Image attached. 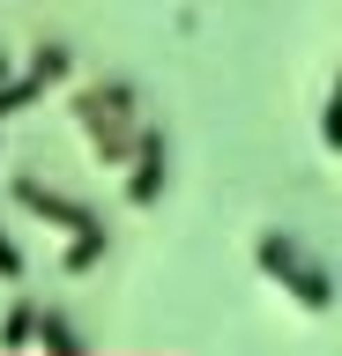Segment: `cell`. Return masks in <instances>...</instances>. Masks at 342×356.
<instances>
[{
    "label": "cell",
    "mask_w": 342,
    "mask_h": 356,
    "mask_svg": "<svg viewBox=\"0 0 342 356\" xmlns=\"http://www.w3.org/2000/svg\"><path fill=\"white\" fill-rule=\"evenodd\" d=\"M75 119L90 134V149L104 163H134V141H141V119H134V82H97V89H75Z\"/></svg>",
    "instance_id": "6da1fadb"
},
{
    "label": "cell",
    "mask_w": 342,
    "mask_h": 356,
    "mask_svg": "<svg viewBox=\"0 0 342 356\" xmlns=\"http://www.w3.org/2000/svg\"><path fill=\"white\" fill-rule=\"evenodd\" d=\"M253 260H261V275H268V282L290 289L305 312H327V305H335V275H327L320 260H305V245H297L290 230H268V238L253 245Z\"/></svg>",
    "instance_id": "7a4b0ae2"
},
{
    "label": "cell",
    "mask_w": 342,
    "mask_h": 356,
    "mask_svg": "<svg viewBox=\"0 0 342 356\" xmlns=\"http://www.w3.org/2000/svg\"><path fill=\"white\" fill-rule=\"evenodd\" d=\"M164 178H171V141H164L157 127H141V141H134V178H127V200H134V208H157V200H164Z\"/></svg>",
    "instance_id": "3957f363"
},
{
    "label": "cell",
    "mask_w": 342,
    "mask_h": 356,
    "mask_svg": "<svg viewBox=\"0 0 342 356\" xmlns=\"http://www.w3.org/2000/svg\"><path fill=\"white\" fill-rule=\"evenodd\" d=\"M8 200H15V208H30V216H45V222H60V230H90V222H97L82 200L52 193V186H38V178H15V186H8Z\"/></svg>",
    "instance_id": "277c9868"
},
{
    "label": "cell",
    "mask_w": 342,
    "mask_h": 356,
    "mask_svg": "<svg viewBox=\"0 0 342 356\" xmlns=\"http://www.w3.org/2000/svg\"><path fill=\"white\" fill-rule=\"evenodd\" d=\"M30 341H38L45 356H90V341L75 334V319H68V312H38V327H30Z\"/></svg>",
    "instance_id": "5b68a950"
},
{
    "label": "cell",
    "mask_w": 342,
    "mask_h": 356,
    "mask_svg": "<svg viewBox=\"0 0 342 356\" xmlns=\"http://www.w3.org/2000/svg\"><path fill=\"white\" fill-rule=\"evenodd\" d=\"M68 67H75L68 44H38V52L23 60V82H30V89H52V82H68Z\"/></svg>",
    "instance_id": "8992f818"
},
{
    "label": "cell",
    "mask_w": 342,
    "mask_h": 356,
    "mask_svg": "<svg viewBox=\"0 0 342 356\" xmlns=\"http://www.w3.org/2000/svg\"><path fill=\"white\" fill-rule=\"evenodd\" d=\"M104 252H112V230H104V222H90V230H75V245H68V275H90L97 260H104Z\"/></svg>",
    "instance_id": "52a82bcc"
},
{
    "label": "cell",
    "mask_w": 342,
    "mask_h": 356,
    "mask_svg": "<svg viewBox=\"0 0 342 356\" xmlns=\"http://www.w3.org/2000/svg\"><path fill=\"white\" fill-rule=\"evenodd\" d=\"M30 327H38V297H15L0 319V349H30Z\"/></svg>",
    "instance_id": "ba28073f"
},
{
    "label": "cell",
    "mask_w": 342,
    "mask_h": 356,
    "mask_svg": "<svg viewBox=\"0 0 342 356\" xmlns=\"http://www.w3.org/2000/svg\"><path fill=\"white\" fill-rule=\"evenodd\" d=\"M38 97H45V89H30L23 74H8V82H0V119H15V111H30Z\"/></svg>",
    "instance_id": "9c48e42d"
},
{
    "label": "cell",
    "mask_w": 342,
    "mask_h": 356,
    "mask_svg": "<svg viewBox=\"0 0 342 356\" xmlns=\"http://www.w3.org/2000/svg\"><path fill=\"white\" fill-rule=\"evenodd\" d=\"M0 282H23V252H15L8 230H0Z\"/></svg>",
    "instance_id": "30bf717a"
},
{
    "label": "cell",
    "mask_w": 342,
    "mask_h": 356,
    "mask_svg": "<svg viewBox=\"0 0 342 356\" xmlns=\"http://www.w3.org/2000/svg\"><path fill=\"white\" fill-rule=\"evenodd\" d=\"M8 74H15V60H0V82H8Z\"/></svg>",
    "instance_id": "8fae6325"
}]
</instances>
